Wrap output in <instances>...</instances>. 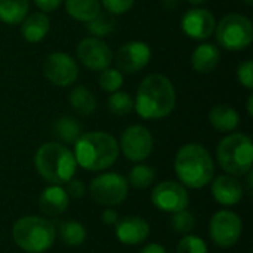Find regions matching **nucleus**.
<instances>
[{"label": "nucleus", "mask_w": 253, "mask_h": 253, "mask_svg": "<svg viewBox=\"0 0 253 253\" xmlns=\"http://www.w3.org/2000/svg\"><path fill=\"white\" fill-rule=\"evenodd\" d=\"M133 101V110L141 119L160 120L175 110L176 92L166 76L150 74L141 82Z\"/></svg>", "instance_id": "obj_1"}, {"label": "nucleus", "mask_w": 253, "mask_h": 253, "mask_svg": "<svg viewBox=\"0 0 253 253\" xmlns=\"http://www.w3.org/2000/svg\"><path fill=\"white\" fill-rule=\"evenodd\" d=\"M173 168L185 188L202 190L215 178V162L206 147L197 142L185 144L178 150Z\"/></svg>", "instance_id": "obj_2"}, {"label": "nucleus", "mask_w": 253, "mask_h": 253, "mask_svg": "<svg viewBox=\"0 0 253 253\" xmlns=\"http://www.w3.org/2000/svg\"><path fill=\"white\" fill-rule=\"evenodd\" d=\"M74 157L77 166L89 172H102L111 168L120 154L117 139L107 132H87L74 144Z\"/></svg>", "instance_id": "obj_3"}, {"label": "nucleus", "mask_w": 253, "mask_h": 253, "mask_svg": "<svg viewBox=\"0 0 253 253\" xmlns=\"http://www.w3.org/2000/svg\"><path fill=\"white\" fill-rule=\"evenodd\" d=\"M37 173L49 184L61 185L74 178L77 162L74 153L62 142H46L34 154Z\"/></svg>", "instance_id": "obj_4"}, {"label": "nucleus", "mask_w": 253, "mask_h": 253, "mask_svg": "<svg viewBox=\"0 0 253 253\" xmlns=\"http://www.w3.org/2000/svg\"><path fill=\"white\" fill-rule=\"evenodd\" d=\"M12 239L22 252L43 253L53 246L56 228L55 224L44 216L27 215L13 224Z\"/></svg>", "instance_id": "obj_5"}, {"label": "nucleus", "mask_w": 253, "mask_h": 253, "mask_svg": "<svg viewBox=\"0 0 253 253\" xmlns=\"http://www.w3.org/2000/svg\"><path fill=\"white\" fill-rule=\"evenodd\" d=\"M216 159L224 172L245 176L252 170L253 144L246 133H228L216 147Z\"/></svg>", "instance_id": "obj_6"}, {"label": "nucleus", "mask_w": 253, "mask_h": 253, "mask_svg": "<svg viewBox=\"0 0 253 253\" xmlns=\"http://www.w3.org/2000/svg\"><path fill=\"white\" fill-rule=\"evenodd\" d=\"M215 34L218 44L225 50H243L253 42L252 21L242 13H228L216 24Z\"/></svg>", "instance_id": "obj_7"}, {"label": "nucleus", "mask_w": 253, "mask_h": 253, "mask_svg": "<svg viewBox=\"0 0 253 253\" xmlns=\"http://www.w3.org/2000/svg\"><path fill=\"white\" fill-rule=\"evenodd\" d=\"M129 194L127 179L117 172H104L96 175L89 184L90 199L105 208L122 205Z\"/></svg>", "instance_id": "obj_8"}, {"label": "nucleus", "mask_w": 253, "mask_h": 253, "mask_svg": "<svg viewBox=\"0 0 253 253\" xmlns=\"http://www.w3.org/2000/svg\"><path fill=\"white\" fill-rule=\"evenodd\" d=\"M242 233L243 222L234 211L221 209L215 212L209 221V236L218 248H233L240 240Z\"/></svg>", "instance_id": "obj_9"}, {"label": "nucleus", "mask_w": 253, "mask_h": 253, "mask_svg": "<svg viewBox=\"0 0 253 253\" xmlns=\"http://www.w3.org/2000/svg\"><path fill=\"white\" fill-rule=\"evenodd\" d=\"M119 148L129 162L142 163L153 153L154 138L148 127L142 125H132L123 130Z\"/></svg>", "instance_id": "obj_10"}, {"label": "nucleus", "mask_w": 253, "mask_h": 253, "mask_svg": "<svg viewBox=\"0 0 253 253\" xmlns=\"http://www.w3.org/2000/svg\"><path fill=\"white\" fill-rule=\"evenodd\" d=\"M150 197L153 206L165 213H175L184 211L190 205L188 191L179 181L168 179L156 184Z\"/></svg>", "instance_id": "obj_11"}, {"label": "nucleus", "mask_w": 253, "mask_h": 253, "mask_svg": "<svg viewBox=\"0 0 253 253\" xmlns=\"http://www.w3.org/2000/svg\"><path fill=\"white\" fill-rule=\"evenodd\" d=\"M44 77L58 87H68L76 83L79 77V67L76 59L65 52L49 53L43 62Z\"/></svg>", "instance_id": "obj_12"}, {"label": "nucleus", "mask_w": 253, "mask_h": 253, "mask_svg": "<svg viewBox=\"0 0 253 253\" xmlns=\"http://www.w3.org/2000/svg\"><path fill=\"white\" fill-rule=\"evenodd\" d=\"M151 61V49L147 43L133 40L122 44L116 52L114 62L122 74H135L144 70Z\"/></svg>", "instance_id": "obj_13"}, {"label": "nucleus", "mask_w": 253, "mask_h": 253, "mask_svg": "<svg viewBox=\"0 0 253 253\" xmlns=\"http://www.w3.org/2000/svg\"><path fill=\"white\" fill-rule=\"evenodd\" d=\"M77 59L92 71H102L113 62V52L98 37H86L77 46Z\"/></svg>", "instance_id": "obj_14"}, {"label": "nucleus", "mask_w": 253, "mask_h": 253, "mask_svg": "<svg viewBox=\"0 0 253 253\" xmlns=\"http://www.w3.org/2000/svg\"><path fill=\"white\" fill-rule=\"evenodd\" d=\"M216 19L213 13L205 7L194 6L181 18L182 31L193 40H206L215 33Z\"/></svg>", "instance_id": "obj_15"}, {"label": "nucleus", "mask_w": 253, "mask_h": 253, "mask_svg": "<svg viewBox=\"0 0 253 253\" xmlns=\"http://www.w3.org/2000/svg\"><path fill=\"white\" fill-rule=\"evenodd\" d=\"M116 227V237L125 246H139L150 237V224L138 215L120 218Z\"/></svg>", "instance_id": "obj_16"}, {"label": "nucleus", "mask_w": 253, "mask_h": 253, "mask_svg": "<svg viewBox=\"0 0 253 253\" xmlns=\"http://www.w3.org/2000/svg\"><path fill=\"white\" fill-rule=\"evenodd\" d=\"M211 193L213 200L225 208L236 206L243 200L245 187L237 179V176L231 175H219L211 182Z\"/></svg>", "instance_id": "obj_17"}, {"label": "nucleus", "mask_w": 253, "mask_h": 253, "mask_svg": "<svg viewBox=\"0 0 253 253\" xmlns=\"http://www.w3.org/2000/svg\"><path fill=\"white\" fill-rule=\"evenodd\" d=\"M70 197L64 187L50 184L39 196V209L49 218H58L67 212Z\"/></svg>", "instance_id": "obj_18"}, {"label": "nucleus", "mask_w": 253, "mask_h": 253, "mask_svg": "<svg viewBox=\"0 0 253 253\" xmlns=\"http://www.w3.org/2000/svg\"><path fill=\"white\" fill-rule=\"evenodd\" d=\"M50 30V19L44 12L28 13L21 22V34L28 43L42 42Z\"/></svg>", "instance_id": "obj_19"}, {"label": "nucleus", "mask_w": 253, "mask_h": 253, "mask_svg": "<svg viewBox=\"0 0 253 253\" xmlns=\"http://www.w3.org/2000/svg\"><path fill=\"white\" fill-rule=\"evenodd\" d=\"M212 127L221 133H233L240 125L239 113L228 104H216L209 111Z\"/></svg>", "instance_id": "obj_20"}, {"label": "nucleus", "mask_w": 253, "mask_h": 253, "mask_svg": "<svg viewBox=\"0 0 253 253\" xmlns=\"http://www.w3.org/2000/svg\"><path fill=\"white\" fill-rule=\"evenodd\" d=\"M221 59V50L213 43H202L191 53V67L200 74L213 71Z\"/></svg>", "instance_id": "obj_21"}, {"label": "nucleus", "mask_w": 253, "mask_h": 253, "mask_svg": "<svg viewBox=\"0 0 253 253\" xmlns=\"http://www.w3.org/2000/svg\"><path fill=\"white\" fill-rule=\"evenodd\" d=\"M59 239L70 248L82 246L87 239V231L79 221H62L55 225Z\"/></svg>", "instance_id": "obj_22"}, {"label": "nucleus", "mask_w": 253, "mask_h": 253, "mask_svg": "<svg viewBox=\"0 0 253 253\" xmlns=\"http://www.w3.org/2000/svg\"><path fill=\"white\" fill-rule=\"evenodd\" d=\"M67 13L80 22L92 21L101 12V1L99 0H65Z\"/></svg>", "instance_id": "obj_23"}, {"label": "nucleus", "mask_w": 253, "mask_h": 253, "mask_svg": "<svg viewBox=\"0 0 253 253\" xmlns=\"http://www.w3.org/2000/svg\"><path fill=\"white\" fill-rule=\"evenodd\" d=\"M70 105L80 116H90L96 110V98L86 86H76L70 92Z\"/></svg>", "instance_id": "obj_24"}, {"label": "nucleus", "mask_w": 253, "mask_h": 253, "mask_svg": "<svg viewBox=\"0 0 253 253\" xmlns=\"http://www.w3.org/2000/svg\"><path fill=\"white\" fill-rule=\"evenodd\" d=\"M28 0H0V21L7 25L21 24L28 15Z\"/></svg>", "instance_id": "obj_25"}, {"label": "nucleus", "mask_w": 253, "mask_h": 253, "mask_svg": "<svg viewBox=\"0 0 253 253\" xmlns=\"http://www.w3.org/2000/svg\"><path fill=\"white\" fill-rule=\"evenodd\" d=\"M53 132H55L56 138L61 142H64V145L65 144H76V141L82 136V126L73 117L65 116V117H59L55 122Z\"/></svg>", "instance_id": "obj_26"}, {"label": "nucleus", "mask_w": 253, "mask_h": 253, "mask_svg": "<svg viewBox=\"0 0 253 253\" xmlns=\"http://www.w3.org/2000/svg\"><path fill=\"white\" fill-rule=\"evenodd\" d=\"M156 169L145 163H135V166L129 170L127 184L136 190H145L156 182Z\"/></svg>", "instance_id": "obj_27"}, {"label": "nucleus", "mask_w": 253, "mask_h": 253, "mask_svg": "<svg viewBox=\"0 0 253 253\" xmlns=\"http://www.w3.org/2000/svg\"><path fill=\"white\" fill-rule=\"evenodd\" d=\"M133 105H135V101H133L132 95L129 92H123V90L110 93V96L107 99L108 111L117 117H123V116H127L129 113H132Z\"/></svg>", "instance_id": "obj_28"}, {"label": "nucleus", "mask_w": 253, "mask_h": 253, "mask_svg": "<svg viewBox=\"0 0 253 253\" xmlns=\"http://www.w3.org/2000/svg\"><path fill=\"white\" fill-rule=\"evenodd\" d=\"M86 28L92 34V37L102 39V37H105V36H108L110 33L114 31V28H116V16L108 13V12L101 10L92 21L86 22Z\"/></svg>", "instance_id": "obj_29"}, {"label": "nucleus", "mask_w": 253, "mask_h": 253, "mask_svg": "<svg viewBox=\"0 0 253 253\" xmlns=\"http://www.w3.org/2000/svg\"><path fill=\"white\" fill-rule=\"evenodd\" d=\"M170 227L176 234H181V236L191 234V231L196 228V216L188 209L175 212L172 213Z\"/></svg>", "instance_id": "obj_30"}, {"label": "nucleus", "mask_w": 253, "mask_h": 253, "mask_svg": "<svg viewBox=\"0 0 253 253\" xmlns=\"http://www.w3.org/2000/svg\"><path fill=\"white\" fill-rule=\"evenodd\" d=\"M99 86L107 93L117 92L123 86V74L117 68L108 67V68L102 70L99 74Z\"/></svg>", "instance_id": "obj_31"}, {"label": "nucleus", "mask_w": 253, "mask_h": 253, "mask_svg": "<svg viewBox=\"0 0 253 253\" xmlns=\"http://www.w3.org/2000/svg\"><path fill=\"white\" fill-rule=\"evenodd\" d=\"M206 242L196 234H185L178 243L176 253H208Z\"/></svg>", "instance_id": "obj_32"}, {"label": "nucleus", "mask_w": 253, "mask_h": 253, "mask_svg": "<svg viewBox=\"0 0 253 253\" xmlns=\"http://www.w3.org/2000/svg\"><path fill=\"white\" fill-rule=\"evenodd\" d=\"M99 1L101 6L105 7V12L114 16L129 12L135 4V0H99Z\"/></svg>", "instance_id": "obj_33"}, {"label": "nucleus", "mask_w": 253, "mask_h": 253, "mask_svg": "<svg viewBox=\"0 0 253 253\" xmlns=\"http://www.w3.org/2000/svg\"><path fill=\"white\" fill-rule=\"evenodd\" d=\"M237 80L248 90L253 89V61L248 59L242 62L237 68Z\"/></svg>", "instance_id": "obj_34"}, {"label": "nucleus", "mask_w": 253, "mask_h": 253, "mask_svg": "<svg viewBox=\"0 0 253 253\" xmlns=\"http://www.w3.org/2000/svg\"><path fill=\"white\" fill-rule=\"evenodd\" d=\"M65 191L70 199H83L86 194V185L82 179L71 178L70 181L65 182Z\"/></svg>", "instance_id": "obj_35"}, {"label": "nucleus", "mask_w": 253, "mask_h": 253, "mask_svg": "<svg viewBox=\"0 0 253 253\" xmlns=\"http://www.w3.org/2000/svg\"><path fill=\"white\" fill-rule=\"evenodd\" d=\"M120 219L119 212L114 208H107L104 209V212L101 213V221L107 225V227H114Z\"/></svg>", "instance_id": "obj_36"}, {"label": "nucleus", "mask_w": 253, "mask_h": 253, "mask_svg": "<svg viewBox=\"0 0 253 253\" xmlns=\"http://www.w3.org/2000/svg\"><path fill=\"white\" fill-rule=\"evenodd\" d=\"M34 3L40 9V12L47 13V12L56 10L64 3V0H34Z\"/></svg>", "instance_id": "obj_37"}, {"label": "nucleus", "mask_w": 253, "mask_h": 253, "mask_svg": "<svg viewBox=\"0 0 253 253\" xmlns=\"http://www.w3.org/2000/svg\"><path fill=\"white\" fill-rule=\"evenodd\" d=\"M139 253H168L166 252V249L162 246V245H159V243H148V245H145Z\"/></svg>", "instance_id": "obj_38"}, {"label": "nucleus", "mask_w": 253, "mask_h": 253, "mask_svg": "<svg viewBox=\"0 0 253 253\" xmlns=\"http://www.w3.org/2000/svg\"><path fill=\"white\" fill-rule=\"evenodd\" d=\"M245 176H248V181H246V187H248V196H252L253 190H252V182H253V173L252 170L248 173V175H245Z\"/></svg>", "instance_id": "obj_39"}, {"label": "nucleus", "mask_w": 253, "mask_h": 253, "mask_svg": "<svg viewBox=\"0 0 253 253\" xmlns=\"http://www.w3.org/2000/svg\"><path fill=\"white\" fill-rule=\"evenodd\" d=\"M246 108H248V114L252 117L253 116V95H249V98H248V104H246Z\"/></svg>", "instance_id": "obj_40"}, {"label": "nucleus", "mask_w": 253, "mask_h": 253, "mask_svg": "<svg viewBox=\"0 0 253 253\" xmlns=\"http://www.w3.org/2000/svg\"><path fill=\"white\" fill-rule=\"evenodd\" d=\"M190 4H193V6H202L203 3H206L208 0H187Z\"/></svg>", "instance_id": "obj_41"}, {"label": "nucleus", "mask_w": 253, "mask_h": 253, "mask_svg": "<svg viewBox=\"0 0 253 253\" xmlns=\"http://www.w3.org/2000/svg\"><path fill=\"white\" fill-rule=\"evenodd\" d=\"M245 1H246L248 4H252V0H245Z\"/></svg>", "instance_id": "obj_42"}]
</instances>
